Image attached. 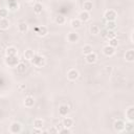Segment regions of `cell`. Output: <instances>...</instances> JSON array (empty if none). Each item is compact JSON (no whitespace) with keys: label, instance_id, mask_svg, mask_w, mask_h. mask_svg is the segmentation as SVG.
<instances>
[{"label":"cell","instance_id":"29","mask_svg":"<svg viewBox=\"0 0 134 134\" xmlns=\"http://www.w3.org/2000/svg\"><path fill=\"white\" fill-rule=\"evenodd\" d=\"M92 51H93V48H92V46H91V45L86 44V45H84V46H83V53H84L85 55L89 54V53H90V52H92Z\"/></svg>","mask_w":134,"mask_h":134},{"label":"cell","instance_id":"25","mask_svg":"<svg viewBox=\"0 0 134 134\" xmlns=\"http://www.w3.org/2000/svg\"><path fill=\"white\" fill-rule=\"evenodd\" d=\"M44 126V120L42 118H36L34 120V128H38V129H42Z\"/></svg>","mask_w":134,"mask_h":134},{"label":"cell","instance_id":"31","mask_svg":"<svg viewBox=\"0 0 134 134\" xmlns=\"http://www.w3.org/2000/svg\"><path fill=\"white\" fill-rule=\"evenodd\" d=\"M106 38L108 40L110 39H113V38H116V34L113 31V30H107V34H106Z\"/></svg>","mask_w":134,"mask_h":134},{"label":"cell","instance_id":"15","mask_svg":"<svg viewBox=\"0 0 134 134\" xmlns=\"http://www.w3.org/2000/svg\"><path fill=\"white\" fill-rule=\"evenodd\" d=\"M69 113V107L67 105H61L59 106V114L61 116H67Z\"/></svg>","mask_w":134,"mask_h":134},{"label":"cell","instance_id":"1","mask_svg":"<svg viewBox=\"0 0 134 134\" xmlns=\"http://www.w3.org/2000/svg\"><path fill=\"white\" fill-rule=\"evenodd\" d=\"M31 63L37 67H42L45 65V58L39 53H35L34 58L31 59Z\"/></svg>","mask_w":134,"mask_h":134},{"label":"cell","instance_id":"35","mask_svg":"<svg viewBox=\"0 0 134 134\" xmlns=\"http://www.w3.org/2000/svg\"><path fill=\"white\" fill-rule=\"evenodd\" d=\"M59 133H61V134H70L71 133V130H70V128L63 127V129L59 130Z\"/></svg>","mask_w":134,"mask_h":134},{"label":"cell","instance_id":"40","mask_svg":"<svg viewBox=\"0 0 134 134\" xmlns=\"http://www.w3.org/2000/svg\"><path fill=\"white\" fill-rule=\"evenodd\" d=\"M26 1H29V2H30V1H32V0H26Z\"/></svg>","mask_w":134,"mask_h":134},{"label":"cell","instance_id":"11","mask_svg":"<svg viewBox=\"0 0 134 134\" xmlns=\"http://www.w3.org/2000/svg\"><path fill=\"white\" fill-rule=\"evenodd\" d=\"M34 105H35V98L31 95H27L24 98V106L26 108H31L34 107Z\"/></svg>","mask_w":134,"mask_h":134},{"label":"cell","instance_id":"34","mask_svg":"<svg viewBox=\"0 0 134 134\" xmlns=\"http://www.w3.org/2000/svg\"><path fill=\"white\" fill-rule=\"evenodd\" d=\"M133 129V121H129L127 124H125V131H130Z\"/></svg>","mask_w":134,"mask_h":134},{"label":"cell","instance_id":"39","mask_svg":"<svg viewBox=\"0 0 134 134\" xmlns=\"http://www.w3.org/2000/svg\"><path fill=\"white\" fill-rule=\"evenodd\" d=\"M20 89H25V85H21L20 86Z\"/></svg>","mask_w":134,"mask_h":134},{"label":"cell","instance_id":"2","mask_svg":"<svg viewBox=\"0 0 134 134\" xmlns=\"http://www.w3.org/2000/svg\"><path fill=\"white\" fill-rule=\"evenodd\" d=\"M18 63H19L18 55H10V57L5 58V64L8 65L9 67H16Z\"/></svg>","mask_w":134,"mask_h":134},{"label":"cell","instance_id":"12","mask_svg":"<svg viewBox=\"0 0 134 134\" xmlns=\"http://www.w3.org/2000/svg\"><path fill=\"white\" fill-rule=\"evenodd\" d=\"M79 19L82 21V22H86L90 19V12H86V10H82L80 14H79Z\"/></svg>","mask_w":134,"mask_h":134},{"label":"cell","instance_id":"5","mask_svg":"<svg viewBox=\"0 0 134 134\" xmlns=\"http://www.w3.org/2000/svg\"><path fill=\"white\" fill-rule=\"evenodd\" d=\"M113 128L117 132H124L125 131V121L121 119H117L113 124Z\"/></svg>","mask_w":134,"mask_h":134},{"label":"cell","instance_id":"8","mask_svg":"<svg viewBox=\"0 0 134 134\" xmlns=\"http://www.w3.org/2000/svg\"><path fill=\"white\" fill-rule=\"evenodd\" d=\"M103 53L107 57H112L114 53H115V48L110 46V45H106L104 48H103Z\"/></svg>","mask_w":134,"mask_h":134},{"label":"cell","instance_id":"30","mask_svg":"<svg viewBox=\"0 0 134 134\" xmlns=\"http://www.w3.org/2000/svg\"><path fill=\"white\" fill-rule=\"evenodd\" d=\"M55 23L57 24H59V25H63L65 22H66V19H65V17L63 16V15H59V16H57L55 17Z\"/></svg>","mask_w":134,"mask_h":134},{"label":"cell","instance_id":"32","mask_svg":"<svg viewBox=\"0 0 134 134\" xmlns=\"http://www.w3.org/2000/svg\"><path fill=\"white\" fill-rule=\"evenodd\" d=\"M108 45H110V46H112V47H117V45H118V41H117V39L116 38H113V39H110L109 40V44Z\"/></svg>","mask_w":134,"mask_h":134},{"label":"cell","instance_id":"7","mask_svg":"<svg viewBox=\"0 0 134 134\" xmlns=\"http://www.w3.org/2000/svg\"><path fill=\"white\" fill-rule=\"evenodd\" d=\"M79 39H80V36L76 31H70L67 35V41L70 43H75L79 41Z\"/></svg>","mask_w":134,"mask_h":134},{"label":"cell","instance_id":"3","mask_svg":"<svg viewBox=\"0 0 134 134\" xmlns=\"http://www.w3.org/2000/svg\"><path fill=\"white\" fill-rule=\"evenodd\" d=\"M117 17V14L114 9H108L104 13V18L106 19V21H115Z\"/></svg>","mask_w":134,"mask_h":134},{"label":"cell","instance_id":"28","mask_svg":"<svg viewBox=\"0 0 134 134\" xmlns=\"http://www.w3.org/2000/svg\"><path fill=\"white\" fill-rule=\"evenodd\" d=\"M99 31H100V29H99V26L98 25L93 24V25L90 26V34L91 35H98Z\"/></svg>","mask_w":134,"mask_h":134},{"label":"cell","instance_id":"21","mask_svg":"<svg viewBox=\"0 0 134 134\" xmlns=\"http://www.w3.org/2000/svg\"><path fill=\"white\" fill-rule=\"evenodd\" d=\"M92 8H93V3H92V1L87 0V1H85V2L83 3V10L90 12Z\"/></svg>","mask_w":134,"mask_h":134},{"label":"cell","instance_id":"26","mask_svg":"<svg viewBox=\"0 0 134 134\" xmlns=\"http://www.w3.org/2000/svg\"><path fill=\"white\" fill-rule=\"evenodd\" d=\"M18 30L20 32H26L28 30V25L25 22H21L18 24Z\"/></svg>","mask_w":134,"mask_h":134},{"label":"cell","instance_id":"4","mask_svg":"<svg viewBox=\"0 0 134 134\" xmlns=\"http://www.w3.org/2000/svg\"><path fill=\"white\" fill-rule=\"evenodd\" d=\"M9 132L13 133V134H17V133H20L21 132V124L18 122V121H14L10 124L9 126Z\"/></svg>","mask_w":134,"mask_h":134},{"label":"cell","instance_id":"24","mask_svg":"<svg viewBox=\"0 0 134 134\" xmlns=\"http://www.w3.org/2000/svg\"><path fill=\"white\" fill-rule=\"evenodd\" d=\"M42 10H43V6L40 2H37L34 4V13L35 14L40 15V14H42Z\"/></svg>","mask_w":134,"mask_h":134},{"label":"cell","instance_id":"18","mask_svg":"<svg viewBox=\"0 0 134 134\" xmlns=\"http://www.w3.org/2000/svg\"><path fill=\"white\" fill-rule=\"evenodd\" d=\"M125 59L128 62H133L134 61V50L133 49L127 50L126 53H125Z\"/></svg>","mask_w":134,"mask_h":134},{"label":"cell","instance_id":"6","mask_svg":"<svg viewBox=\"0 0 134 134\" xmlns=\"http://www.w3.org/2000/svg\"><path fill=\"white\" fill-rule=\"evenodd\" d=\"M79 75H80L79 71H77L76 69H74V68L69 69V70L67 71V79H68L69 81H75V80L79 77Z\"/></svg>","mask_w":134,"mask_h":134},{"label":"cell","instance_id":"23","mask_svg":"<svg viewBox=\"0 0 134 134\" xmlns=\"http://www.w3.org/2000/svg\"><path fill=\"white\" fill-rule=\"evenodd\" d=\"M16 68H17V71H18L19 73H24V72L26 71L27 66H26V65H25L23 62H19V63L17 64Z\"/></svg>","mask_w":134,"mask_h":134},{"label":"cell","instance_id":"19","mask_svg":"<svg viewBox=\"0 0 134 134\" xmlns=\"http://www.w3.org/2000/svg\"><path fill=\"white\" fill-rule=\"evenodd\" d=\"M62 126L66 127V128H71L73 126V119L70 117H64V119L62 121Z\"/></svg>","mask_w":134,"mask_h":134},{"label":"cell","instance_id":"16","mask_svg":"<svg viewBox=\"0 0 134 134\" xmlns=\"http://www.w3.org/2000/svg\"><path fill=\"white\" fill-rule=\"evenodd\" d=\"M17 53H18V50H17V48H16L15 46H9V47H7L6 50H5V54H6V57L17 55Z\"/></svg>","mask_w":134,"mask_h":134},{"label":"cell","instance_id":"37","mask_svg":"<svg viewBox=\"0 0 134 134\" xmlns=\"http://www.w3.org/2000/svg\"><path fill=\"white\" fill-rule=\"evenodd\" d=\"M104 71H105L106 73L110 74V73H111V71H112V67H111V66H106V67L104 68Z\"/></svg>","mask_w":134,"mask_h":134},{"label":"cell","instance_id":"14","mask_svg":"<svg viewBox=\"0 0 134 134\" xmlns=\"http://www.w3.org/2000/svg\"><path fill=\"white\" fill-rule=\"evenodd\" d=\"M6 3L8 5V8L10 10H16L19 8V3L18 0H6Z\"/></svg>","mask_w":134,"mask_h":134},{"label":"cell","instance_id":"38","mask_svg":"<svg viewBox=\"0 0 134 134\" xmlns=\"http://www.w3.org/2000/svg\"><path fill=\"white\" fill-rule=\"evenodd\" d=\"M106 34H107V30H104V31H103V34H102V36H103L104 38H106Z\"/></svg>","mask_w":134,"mask_h":134},{"label":"cell","instance_id":"22","mask_svg":"<svg viewBox=\"0 0 134 134\" xmlns=\"http://www.w3.org/2000/svg\"><path fill=\"white\" fill-rule=\"evenodd\" d=\"M23 55H24V59H25V60L31 61V59H32L34 55H35V52H34V50H31V49H26V50L24 51Z\"/></svg>","mask_w":134,"mask_h":134},{"label":"cell","instance_id":"33","mask_svg":"<svg viewBox=\"0 0 134 134\" xmlns=\"http://www.w3.org/2000/svg\"><path fill=\"white\" fill-rule=\"evenodd\" d=\"M8 15L7 8H0V18H6Z\"/></svg>","mask_w":134,"mask_h":134},{"label":"cell","instance_id":"27","mask_svg":"<svg viewBox=\"0 0 134 134\" xmlns=\"http://www.w3.org/2000/svg\"><path fill=\"white\" fill-rule=\"evenodd\" d=\"M115 27H116L115 21H107V23H106V29L107 30H114Z\"/></svg>","mask_w":134,"mask_h":134},{"label":"cell","instance_id":"17","mask_svg":"<svg viewBox=\"0 0 134 134\" xmlns=\"http://www.w3.org/2000/svg\"><path fill=\"white\" fill-rule=\"evenodd\" d=\"M9 27V20L7 18H0V28L5 30Z\"/></svg>","mask_w":134,"mask_h":134},{"label":"cell","instance_id":"9","mask_svg":"<svg viewBox=\"0 0 134 134\" xmlns=\"http://www.w3.org/2000/svg\"><path fill=\"white\" fill-rule=\"evenodd\" d=\"M126 118L129 121H133L134 120V107L133 106H130L126 110Z\"/></svg>","mask_w":134,"mask_h":134},{"label":"cell","instance_id":"10","mask_svg":"<svg viewBox=\"0 0 134 134\" xmlns=\"http://www.w3.org/2000/svg\"><path fill=\"white\" fill-rule=\"evenodd\" d=\"M96 60H97V54L95 52H93V51L86 55V62L88 64H93V63L96 62Z\"/></svg>","mask_w":134,"mask_h":134},{"label":"cell","instance_id":"13","mask_svg":"<svg viewBox=\"0 0 134 134\" xmlns=\"http://www.w3.org/2000/svg\"><path fill=\"white\" fill-rule=\"evenodd\" d=\"M36 31L37 34L40 36V37H45L47 34H48V28L45 26V25H42L40 27H37L36 28Z\"/></svg>","mask_w":134,"mask_h":134},{"label":"cell","instance_id":"20","mask_svg":"<svg viewBox=\"0 0 134 134\" xmlns=\"http://www.w3.org/2000/svg\"><path fill=\"white\" fill-rule=\"evenodd\" d=\"M70 25H71V27H72L73 29H77V28L81 27V25H82V21H81L79 18L72 19L71 22H70Z\"/></svg>","mask_w":134,"mask_h":134},{"label":"cell","instance_id":"36","mask_svg":"<svg viewBox=\"0 0 134 134\" xmlns=\"http://www.w3.org/2000/svg\"><path fill=\"white\" fill-rule=\"evenodd\" d=\"M48 132H49V133H59V129L57 128V126H54V127L50 128Z\"/></svg>","mask_w":134,"mask_h":134}]
</instances>
